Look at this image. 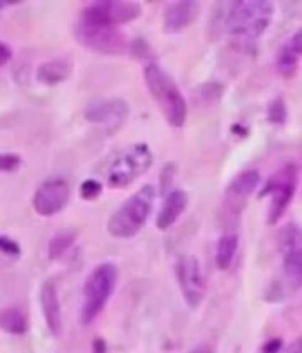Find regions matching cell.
I'll use <instances>...</instances> for the list:
<instances>
[{
    "label": "cell",
    "mask_w": 302,
    "mask_h": 353,
    "mask_svg": "<svg viewBox=\"0 0 302 353\" xmlns=\"http://www.w3.org/2000/svg\"><path fill=\"white\" fill-rule=\"evenodd\" d=\"M274 14V6L267 0H237L226 4L225 34L232 46L241 52L253 48L263 36Z\"/></svg>",
    "instance_id": "cell-1"
},
{
    "label": "cell",
    "mask_w": 302,
    "mask_h": 353,
    "mask_svg": "<svg viewBox=\"0 0 302 353\" xmlns=\"http://www.w3.org/2000/svg\"><path fill=\"white\" fill-rule=\"evenodd\" d=\"M143 80L166 122L175 129L182 128L188 119V103L172 77L157 62H149L143 69Z\"/></svg>",
    "instance_id": "cell-2"
},
{
    "label": "cell",
    "mask_w": 302,
    "mask_h": 353,
    "mask_svg": "<svg viewBox=\"0 0 302 353\" xmlns=\"http://www.w3.org/2000/svg\"><path fill=\"white\" fill-rule=\"evenodd\" d=\"M156 201V188L152 184L141 185L108 219V233L115 239H131L141 232L149 221Z\"/></svg>",
    "instance_id": "cell-3"
},
{
    "label": "cell",
    "mask_w": 302,
    "mask_h": 353,
    "mask_svg": "<svg viewBox=\"0 0 302 353\" xmlns=\"http://www.w3.org/2000/svg\"><path fill=\"white\" fill-rule=\"evenodd\" d=\"M119 281L117 265L112 261L99 263L90 270L83 285V302H81V323L90 325L108 304Z\"/></svg>",
    "instance_id": "cell-4"
},
{
    "label": "cell",
    "mask_w": 302,
    "mask_h": 353,
    "mask_svg": "<svg viewBox=\"0 0 302 353\" xmlns=\"http://www.w3.org/2000/svg\"><path fill=\"white\" fill-rule=\"evenodd\" d=\"M154 165V154L150 147L143 141L133 143L122 150L106 172V184L112 189H124L137 182L141 175H145Z\"/></svg>",
    "instance_id": "cell-5"
},
{
    "label": "cell",
    "mask_w": 302,
    "mask_h": 353,
    "mask_svg": "<svg viewBox=\"0 0 302 353\" xmlns=\"http://www.w3.org/2000/svg\"><path fill=\"white\" fill-rule=\"evenodd\" d=\"M299 184V168L294 163L281 166L260 191V196H270L269 210H267V223L276 225L283 217L285 210L290 207Z\"/></svg>",
    "instance_id": "cell-6"
},
{
    "label": "cell",
    "mask_w": 302,
    "mask_h": 353,
    "mask_svg": "<svg viewBox=\"0 0 302 353\" xmlns=\"http://www.w3.org/2000/svg\"><path fill=\"white\" fill-rule=\"evenodd\" d=\"M74 36L83 48L101 55H122L129 52V41L117 27L89 23L80 20L74 27Z\"/></svg>",
    "instance_id": "cell-7"
},
{
    "label": "cell",
    "mask_w": 302,
    "mask_h": 353,
    "mask_svg": "<svg viewBox=\"0 0 302 353\" xmlns=\"http://www.w3.org/2000/svg\"><path fill=\"white\" fill-rule=\"evenodd\" d=\"M302 288V249L283 254L281 270L265 290L267 302H283Z\"/></svg>",
    "instance_id": "cell-8"
},
{
    "label": "cell",
    "mask_w": 302,
    "mask_h": 353,
    "mask_svg": "<svg viewBox=\"0 0 302 353\" xmlns=\"http://www.w3.org/2000/svg\"><path fill=\"white\" fill-rule=\"evenodd\" d=\"M141 14V8L137 2H121V0H103L94 2L81 11L80 20L106 27H121L131 23Z\"/></svg>",
    "instance_id": "cell-9"
},
{
    "label": "cell",
    "mask_w": 302,
    "mask_h": 353,
    "mask_svg": "<svg viewBox=\"0 0 302 353\" xmlns=\"http://www.w3.org/2000/svg\"><path fill=\"white\" fill-rule=\"evenodd\" d=\"M71 200V185L64 176H52L37 185L32 196V207L39 216L52 217L68 207Z\"/></svg>",
    "instance_id": "cell-10"
},
{
    "label": "cell",
    "mask_w": 302,
    "mask_h": 353,
    "mask_svg": "<svg viewBox=\"0 0 302 353\" xmlns=\"http://www.w3.org/2000/svg\"><path fill=\"white\" fill-rule=\"evenodd\" d=\"M179 288L182 292L184 302L191 309H198L205 299V281L201 276L200 261L193 254H182L175 263Z\"/></svg>",
    "instance_id": "cell-11"
},
{
    "label": "cell",
    "mask_w": 302,
    "mask_h": 353,
    "mask_svg": "<svg viewBox=\"0 0 302 353\" xmlns=\"http://www.w3.org/2000/svg\"><path fill=\"white\" fill-rule=\"evenodd\" d=\"M258 185H260V173L256 170H244L235 175L225 191L223 214L230 219L241 216Z\"/></svg>",
    "instance_id": "cell-12"
},
{
    "label": "cell",
    "mask_w": 302,
    "mask_h": 353,
    "mask_svg": "<svg viewBox=\"0 0 302 353\" xmlns=\"http://www.w3.org/2000/svg\"><path fill=\"white\" fill-rule=\"evenodd\" d=\"M83 115L90 124L101 125L112 134V132L119 131L128 121L129 106L122 99H99L89 103Z\"/></svg>",
    "instance_id": "cell-13"
},
{
    "label": "cell",
    "mask_w": 302,
    "mask_h": 353,
    "mask_svg": "<svg viewBox=\"0 0 302 353\" xmlns=\"http://www.w3.org/2000/svg\"><path fill=\"white\" fill-rule=\"evenodd\" d=\"M200 4L193 0H182V2H174L168 4L165 9V17H163V27L165 32L177 34L182 32L185 27L194 23L200 14Z\"/></svg>",
    "instance_id": "cell-14"
},
{
    "label": "cell",
    "mask_w": 302,
    "mask_h": 353,
    "mask_svg": "<svg viewBox=\"0 0 302 353\" xmlns=\"http://www.w3.org/2000/svg\"><path fill=\"white\" fill-rule=\"evenodd\" d=\"M39 302L43 314H45L46 327L53 336H61L62 332V307L61 301H59V288H57L55 281H46L41 286L39 292Z\"/></svg>",
    "instance_id": "cell-15"
},
{
    "label": "cell",
    "mask_w": 302,
    "mask_h": 353,
    "mask_svg": "<svg viewBox=\"0 0 302 353\" xmlns=\"http://www.w3.org/2000/svg\"><path fill=\"white\" fill-rule=\"evenodd\" d=\"M188 203H190V198H188L184 191H181V189L170 191L165 196L163 207L159 209V214L156 217L157 230L166 232L168 228H172L179 221V217L184 214V210L188 209Z\"/></svg>",
    "instance_id": "cell-16"
},
{
    "label": "cell",
    "mask_w": 302,
    "mask_h": 353,
    "mask_svg": "<svg viewBox=\"0 0 302 353\" xmlns=\"http://www.w3.org/2000/svg\"><path fill=\"white\" fill-rule=\"evenodd\" d=\"M302 59V27L292 37L286 41L276 57V69L281 77H294Z\"/></svg>",
    "instance_id": "cell-17"
},
{
    "label": "cell",
    "mask_w": 302,
    "mask_h": 353,
    "mask_svg": "<svg viewBox=\"0 0 302 353\" xmlns=\"http://www.w3.org/2000/svg\"><path fill=\"white\" fill-rule=\"evenodd\" d=\"M73 72V62L68 61V59H52V61H46L37 68V80L41 83L53 87V85H59L62 81L68 80Z\"/></svg>",
    "instance_id": "cell-18"
},
{
    "label": "cell",
    "mask_w": 302,
    "mask_h": 353,
    "mask_svg": "<svg viewBox=\"0 0 302 353\" xmlns=\"http://www.w3.org/2000/svg\"><path fill=\"white\" fill-rule=\"evenodd\" d=\"M0 329L12 336H23L28 330V318L23 309L17 305L0 309Z\"/></svg>",
    "instance_id": "cell-19"
},
{
    "label": "cell",
    "mask_w": 302,
    "mask_h": 353,
    "mask_svg": "<svg viewBox=\"0 0 302 353\" xmlns=\"http://www.w3.org/2000/svg\"><path fill=\"white\" fill-rule=\"evenodd\" d=\"M239 251V235L234 232L223 233L216 245V265L219 270H228Z\"/></svg>",
    "instance_id": "cell-20"
},
{
    "label": "cell",
    "mask_w": 302,
    "mask_h": 353,
    "mask_svg": "<svg viewBox=\"0 0 302 353\" xmlns=\"http://www.w3.org/2000/svg\"><path fill=\"white\" fill-rule=\"evenodd\" d=\"M77 232H61L48 242V258L50 260H59L68 253L71 245L77 241Z\"/></svg>",
    "instance_id": "cell-21"
},
{
    "label": "cell",
    "mask_w": 302,
    "mask_h": 353,
    "mask_svg": "<svg viewBox=\"0 0 302 353\" xmlns=\"http://www.w3.org/2000/svg\"><path fill=\"white\" fill-rule=\"evenodd\" d=\"M279 249L283 254L295 251V249H302V230L295 225H286L285 228L279 232Z\"/></svg>",
    "instance_id": "cell-22"
},
{
    "label": "cell",
    "mask_w": 302,
    "mask_h": 353,
    "mask_svg": "<svg viewBox=\"0 0 302 353\" xmlns=\"http://www.w3.org/2000/svg\"><path fill=\"white\" fill-rule=\"evenodd\" d=\"M288 119V110H286L283 97H274L267 106V121L274 125H283Z\"/></svg>",
    "instance_id": "cell-23"
},
{
    "label": "cell",
    "mask_w": 302,
    "mask_h": 353,
    "mask_svg": "<svg viewBox=\"0 0 302 353\" xmlns=\"http://www.w3.org/2000/svg\"><path fill=\"white\" fill-rule=\"evenodd\" d=\"M103 193V184L99 181H94V179H87L80 184V196L85 201H94L101 196Z\"/></svg>",
    "instance_id": "cell-24"
},
{
    "label": "cell",
    "mask_w": 302,
    "mask_h": 353,
    "mask_svg": "<svg viewBox=\"0 0 302 353\" xmlns=\"http://www.w3.org/2000/svg\"><path fill=\"white\" fill-rule=\"evenodd\" d=\"M21 166V156L12 152H0V172L14 173Z\"/></svg>",
    "instance_id": "cell-25"
},
{
    "label": "cell",
    "mask_w": 302,
    "mask_h": 353,
    "mask_svg": "<svg viewBox=\"0 0 302 353\" xmlns=\"http://www.w3.org/2000/svg\"><path fill=\"white\" fill-rule=\"evenodd\" d=\"M0 254L9 258H18L21 254V248L14 239L8 235H0Z\"/></svg>",
    "instance_id": "cell-26"
},
{
    "label": "cell",
    "mask_w": 302,
    "mask_h": 353,
    "mask_svg": "<svg viewBox=\"0 0 302 353\" xmlns=\"http://www.w3.org/2000/svg\"><path fill=\"white\" fill-rule=\"evenodd\" d=\"M175 172H177V166L174 165V163H168V165H165V168H163L161 175H159V185H161V193L166 196V189L172 185V182H174L175 179Z\"/></svg>",
    "instance_id": "cell-27"
},
{
    "label": "cell",
    "mask_w": 302,
    "mask_h": 353,
    "mask_svg": "<svg viewBox=\"0 0 302 353\" xmlns=\"http://www.w3.org/2000/svg\"><path fill=\"white\" fill-rule=\"evenodd\" d=\"M129 52L134 53V55L140 57V59H145V57H149L150 50H149V44H147L145 41L137 39V41H133V43L129 44Z\"/></svg>",
    "instance_id": "cell-28"
},
{
    "label": "cell",
    "mask_w": 302,
    "mask_h": 353,
    "mask_svg": "<svg viewBox=\"0 0 302 353\" xmlns=\"http://www.w3.org/2000/svg\"><path fill=\"white\" fill-rule=\"evenodd\" d=\"M281 350H283L281 337H272V339H267L262 346V353H281Z\"/></svg>",
    "instance_id": "cell-29"
},
{
    "label": "cell",
    "mask_w": 302,
    "mask_h": 353,
    "mask_svg": "<svg viewBox=\"0 0 302 353\" xmlns=\"http://www.w3.org/2000/svg\"><path fill=\"white\" fill-rule=\"evenodd\" d=\"M90 353H108V345L103 337H96L90 346Z\"/></svg>",
    "instance_id": "cell-30"
},
{
    "label": "cell",
    "mask_w": 302,
    "mask_h": 353,
    "mask_svg": "<svg viewBox=\"0 0 302 353\" xmlns=\"http://www.w3.org/2000/svg\"><path fill=\"white\" fill-rule=\"evenodd\" d=\"M11 57H12L11 48H9L6 43H0V68L8 64V62L11 61Z\"/></svg>",
    "instance_id": "cell-31"
},
{
    "label": "cell",
    "mask_w": 302,
    "mask_h": 353,
    "mask_svg": "<svg viewBox=\"0 0 302 353\" xmlns=\"http://www.w3.org/2000/svg\"><path fill=\"white\" fill-rule=\"evenodd\" d=\"M286 353H302V339H301V337H299V339H295V341L292 343L290 346H288Z\"/></svg>",
    "instance_id": "cell-32"
},
{
    "label": "cell",
    "mask_w": 302,
    "mask_h": 353,
    "mask_svg": "<svg viewBox=\"0 0 302 353\" xmlns=\"http://www.w3.org/2000/svg\"><path fill=\"white\" fill-rule=\"evenodd\" d=\"M190 353H216V352H214L212 346H209V345H198L197 348L191 350Z\"/></svg>",
    "instance_id": "cell-33"
},
{
    "label": "cell",
    "mask_w": 302,
    "mask_h": 353,
    "mask_svg": "<svg viewBox=\"0 0 302 353\" xmlns=\"http://www.w3.org/2000/svg\"><path fill=\"white\" fill-rule=\"evenodd\" d=\"M14 4V2H9V0H4V2H0V11H2V9L4 8H8V6H12Z\"/></svg>",
    "instance_id": "cell-34"
}]
</instances>
